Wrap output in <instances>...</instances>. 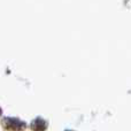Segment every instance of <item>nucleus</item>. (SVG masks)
<instances>
[{"label": "nucleus", "mask_w": 131, "mask_h": 131, "mask_svg": "<svg viewBox=\"0 0 131 131\" xmlns=\"http://www.w3.org/2000/svg\"><path fill=\"white\" fill-rule=\"evenodd\" d=\"M46 122L40 117H37L36 120L32 121L31 123V129L34 131H44L46 129Z\"/></svg>", "instance_id": "obj_2"}, {"label": "nucleus", "mask_w": 131, "mask_h": 131, "mask_svg": "<svg viewBox=\"0 0 131 131\" xmlns=\"http://www.w3.org/2000/svg\"><path fill=\"white\" fill-rule=\"evenodd\" d=\"M1 113H2V111H1V108H0V115H1Z\"/></svg>", "instance_id": "obj_3"}, {"label": "nucleus", "mask_w": 131, "mask_h": 131, "mask_svg": "<svg viewBox=\"0 0 131 131\" xmlns=\"http://www.w3.org/2000/svg\"><path fill=\"white\" fill-rule=\"evenodd\" d=\"M67 131H70V130H67Z\"/></svg>", "instance_id": "obj_4"}, {"label": "nucleus", "mask_w": 131, "mask_h": 131, "mask_svg": "<svg viewBox=\"0 0 131 131\" xmlns=\"http://www.w3.org/2000/svg\"><path fill=\"white\" fill-rule=\"evenodd\" d=\"M4 127L8 131H21L25 128V123L20 121L18 118L7 117L4 121Z\"/></svg>", "instance_id": "obj_1"}]
</instances>
